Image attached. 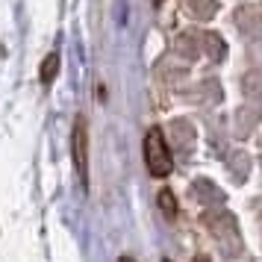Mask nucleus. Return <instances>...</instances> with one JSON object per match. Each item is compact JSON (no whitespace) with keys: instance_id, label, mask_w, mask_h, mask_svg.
Listing matches in <instances>:
<instances>
[{"instance_id":"f257e3e1","label":"nucleus","mask_w":262,"mask_h":262,"mask_svg":"<svg viewBox=\"0 0 262 262\" xmlns=\"http://www.w3.org/2000/svg\"><path fill=\"white\" fill-rule=\"evenodd\" d=\"M144 165L150 171V177H168L171 168H174L171 144H168L165 133L159 127H150L144 133Z\"/></svg>"},{"instance_id":"f03ea898","label":"nucleus","mask_w":262,"mask_h":262,"mask_svg":"<svg viewBox=\"0 0 262 262\" xmlns=\"http://www.w3.org/2000/svg\"><path fill=\"white\" fill-rule=\"evenodd\" d=\"M71 159L80 180H83V186H89V124H85L83 115L74 121V130H71Z\"/></svg>"},{"instance_id":"7ed1b4c3","label":"nucleus","mask_w":262,"mask_h":262,"mask_svg":"<svg viewBox=\"0 0 262 262\" xmlns=\"http://www.w3.org/2000/svg\"><path fill=\"white\" fill-rule=\"evenodd\" d=\"M171 133H174V147H177L180 154L186 156L191 154V144H194V130H191L186 121H174L171 124Z\"/></svg>"},{"instance_id":"20e7f679","label":"nucleus","mask_w":262,"mask_h":262,"mask_svg":"<svg viewBox=\"0 0 262 262\" xmlns=\"http://www.w3.org/2000/svg\"><path fill=\"white\" fill-rule=\"evenodd\" d=\"M186 6H189V12L198 18V21H209L218 9V0H186Z\"/></svg>"},{"instance_id":"39448f33","label":"nucleus","mask_w":262,"mask_h":262,"mask_svg":"<svg viewBox=\"0 0 262 262\" xmlns=\"http://www.w3.org/2000/svg\"><path fill=\"white\" fill-rule=\"evenodd\" d=\"M56 71H59V53H50L48 59L41 62V71H38V80L45 85H50L56 80Z\"/></svg>"},{"instance_id":"423d86ee","label":"nucleus","mask_w":262,"mask_h":262,"mask_svg":"<svg viewBox=\"0 0 262 262\" xmlns=\"http://www.w3.org/2000/svg\"><path fill=\"white\" fill-rule=\"evenodd\" d=\"M159 209H162L165 218H177V198H174V191L171 189L159 191Z\"/></svg>"},{"instance_id":"0eeeda50","label":"nucleus","mask_w":262,"mask_h":262,"mask_svg":"<svg viewBox=\"0 0 262 262\" xmlns=\"http://www.w3.org/2000/svg\"><path fill=\"white\" fill-rule=\"evenodd\" d=\"M194 262H209V259H206V256H198V259H194Z\"/></svg>"},{"instance_id":"6e6552de","label":"nucleus","mask_w":262,"mask_h":262,"mask_svg":"<svg viewBox=\"0 0 262 262\" xmlns=\"http://www.w3.org/2000/svg\"><path fill=\"white\" fill-rule=\"evenodd\" d=\"M121 262H133V259H130V256H121Z\"/></svg>"}]
</instances>
